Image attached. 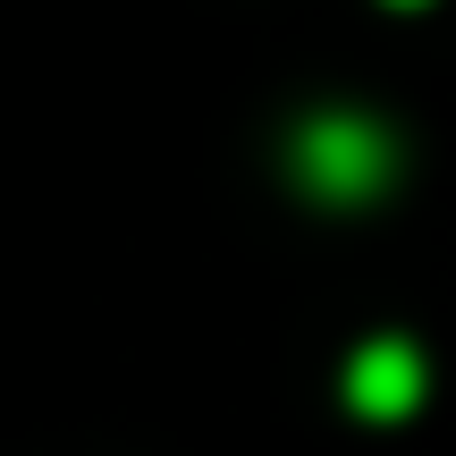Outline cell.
Instances as JSON below:
<instances>
[{
    "instance_id": "3",
    "label": "cell",
    "mask_w": 456,
    "mask_h": 456,
    "mask_svg": "<svg viewBox=\"0 0 456 456\" xmlns=\"http://www.w3.org/2000/svg\"><path fill=\"white\" fill-rule=\"evenodd\" d=\"M380 9H431V0H380Z\"/></svg>"
},
{
    "instance_id": "1",
    "label": "cell",
    "mask_w": 456,
    "mask_h": 456,
    "mask_svg": "<svg viewBox=\"0 0 456 456\" xmlns=\"http://www.w3.org/2000/svg\"><path fill=\"white\" fill-rule=\"evenodd\" d=\"M406 169V144H397L389 118L355 110V102H330V110H305L288 127V178L296 195L330 203V212H372L380 195Z\"/></svg>"
},
{
    "instance_id": "2",
    "label": "cell",
    "mask_w": 456,
    "mask_h": 456,
    "mask_svg": "<svg viewBox=\"0 0 456 456\" xmlns=\"http://www.w3.org/2000/svg\"><path fill=\"white\" fill-rule=\"evenodd\" d=\"M346 406L363 414V423H406L414 406L431 397V363L414 338H397V330H380V338H363L355 355H346Z\"/></svg>"
}]
</instances>
